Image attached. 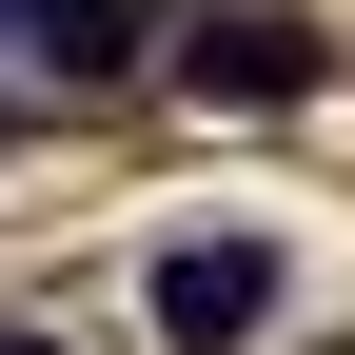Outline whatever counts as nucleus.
Instances as JSON below:
<instances>
[{
    "label": "nucleus",
    "mask_w": 355,
    "mask_h": 355,
    "mask_svg": "<svg viewBox=\"0 0 355 355\" xmlns=\"http://www.w3.org/2000/svg\"><path fill=\"white\" fill-rule=\"evenodd\" d=\"M139 296H158V355H237V336H277L296 257H277V237H178Z\"/></svg>",
    "instance_id": "1"
},
{
    "label": "nucleus",
    "mask_w": 355,
    "mask_h": 355,
    "mask_svg": "<svg viewBox=\"0 0 355 355\" xmlns=\"http://www.w3.org/2000/svg\"><path fill=\"white\" fill-rule=\"evenodd\" d=\"M178 79H198V99H237V119H277V99H316V20H257V0H237V20L178 40Z\"/></svg>",
    "instance_id": "2"
},
{
    "label": "nucleus",
    "mask_w": 355,
    "mask_h": 355,
    "mask_svg": "<svg viewBox=\"0 0 355 355\" xmlns=\"http://www.w3.org/2000/svg\"><path fill=\"white\" fill-rule=\"evenodd\" d=\"M0 40H40V79H119L139 60V0H0Z\"/></svg>",
    "instance_id": "3"
},
{
    "label": "nucleus",
    "mask_w": 355,
    "mask_h": 355,
    "mask_svg": "<svg viewBox=\"0 0 355 355\" xmlns=\"http://www.w3.org/2000/svg\"><path fill=\"white\" fill-rule=\"evenodd\" d=\"M0 355H60V336H0Z\"/></svg>",
    "instance_id": "4"
}]
</instances>
